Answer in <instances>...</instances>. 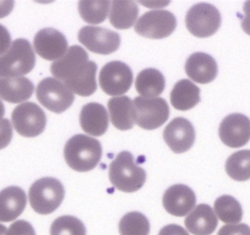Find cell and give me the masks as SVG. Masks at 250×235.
<instances>
[{
	"instance_id": "cell-11",
	"label": "cell",
	"mask_w": 250,
	"mask_h": 235,
	"mask_svg": "<svg viewBox=\"0 0 250 235\" xmlns=\"http://www.w3.org/2000/svg\"><path fill=\"white\" fill-rule=\"evenodd\" d=\"M133 71L123 61H109L100 71V86L102 91L113 97H120L133 85Z\"/></svg>"
},
{
	"instance_id": "cell-34",
	"label": "cell",
	"mask_w": 250,
	"mask_h": 235,
	"mask_svg": "<svg viewBox=\"0 0 250 235\" xmlns=\"http://www.w3.org/2000/svg\"><path fill=\"white\" fill-rule=\"evenodd\" d=\"M11 43L13 42H11V36L9 31L3 25H0V55L5 54L8 52Z\"/></svg>"
},
{
	"instance_id": "cell-37",
	"label": "cell",
	"mask_w": 250,
	"mask_h": 235,
	"mask_svg": "<svg viewBox=\"0 0 250 235\" xmlns=\"http://www.w3.org/2000/svg\"><path fill=\"white\" fill-rule=\"evenodd\" d=\"M14 3L13 0H5V1H0V19L5 18L9 14L11 13V10L14 9Z\"/></svg>"
},
{
	"instance_id": "cell-20",
	"label": "cell",
	"mask_w": 250,
	"mask_h": 235,
	"mask_svg": "<svg viewBox=\"0 0 250 235\" xmlns=\"http://www.w3.org/2000/svg\"><path fill=\"white\" fill-rule=\"evenodd\" d=\"M108 113L113 126L118 130H130L135 124L134 100L128 96L110 98L108 100Z\"/></svg>"
},
{
	"instance_id": "cell-1",
	"label": "cell",
	"mask_w": 250,
	"mask_h": 235,
	"mask_svg": "<svg viewBox=\"0 0 250 235\" xmlns=\"http://www.w3.org/2000/svg\"><path fill=\"white\" fill-rule=\"evenodd\" d=\"M53 78L62 81L74 95L92 96L97 90V64L88 60L86 49L80 45L69 48L66 54L50 65Z\"/></svg>"
},
{
	"instance_id": "cell-40",
	"label": "cell",
	"mask_w": 250,
	"mask_h": 235,
	"mask_svg": "<svg viewBox=\"0 0 250 235\" xmlns=\"http://www.w3.org/2000/svg\"><path fill=\"white\" fill-rule=\"evenodd\" d=\"M6 233H8V229H6L5 225L0 224V235H6Z\"/></svg>"
},
{
	"instance_id": "cell-9",
	"label": "cell",
	"mask_w": 250,
	"mask_h": 235,
	"mask_svg": "<svg viewBox=\"0 0 250 235\" xmlns=\"http://www.w3.org/2000/svg\"><path fill=\"white\" fill-rule=\"evenodd\" d=\"M177 19L163 9H155L144 14L135 23V32L145 38L163 39L174 32Z\"/></svg>"
},
{
	"instance_id": "cell-7",
	"label": "cell",
	"mask_w": 250,
	"mask_h": 235,
	"mask_svg": "<svg viewBox=\"0 0 250 235\" xmlns=\"http://www.w3.org/2000/svg\"><path fill=\"white\" fill-rule=\"evenodd\" d=\"M188 31L199 38L211 37L221 26V14L217 8L208 3L191 6L185 16Z\"/></svg>"
},
{
	"instance_id": "cell-13",
	"label": "cell",
	"mask_w": 250,
	"mask_h": 235,
	"mask_svg": "<svg viewBox=\"0 0 250 235\" xmlns=\"http://www.w3.org/2000/svg\"><path fill=\"white\" fill-rule=\"evenodd\" d=\"M33 50L45 60L57 61L69 50L65 36L54 28H43L33 39Z\"/></svg>"
},
{
	"instance_id": "cell-28",
	"label": "cell",
	"mask_w": 250,
	"mask_h": 235,
	"mask_svg": "<svg viewBox=\"0 0 250 235\" xmlns=\"http://www.w3.org/2000/svg\"><path fill=\"white\" fill-rule=\"evenodd\" d=\"M110 9V1L100 0V1H88L81 0L79 1V14L83 21L91 25L102 23L107 19Z\"/></svg>"
},
{
	"instance_id": "cell-4",
	"label": "cell",
	"mask_w": 250,
	"mask_h": 235,
	"mask_svg": "<svg viewBox=\"0 0 250 235\" xmlns=\"http://www.w3.org/2000/svg\"><path fill=\"white\" fill-rule=\"evenodd\" d=\"M36 65L35 50L25 38L11 43L5 54L0 55V78H22Z\"/></svg>"
},
{
	"instance_id": "cell-17",
	"label": "cell",
	"mask_w": 250,
	"mask_h": 235,
	"mask_svg": "<svg viewBox=\"0 0 250 235\" xmlns=\"http://www.w3.org/2000/svg\"><path fill=\"white\" fill-rule=\"evenodd\" d=\"M185 73L194 82L210 83L217 76V63L206 53H194L185 63Z\"/></svg>"
},
{
	"instance_id": "cell-30",
	"label": "cell",
	"mask_w": 250,
	"mask_h": 235,
	"mask_svg": "<svg viewBox=\"0 0 250 235\" xmlns=\"http://www.w3.org/2000/svg\"><path fill=\"white\" fill-rule=\"evenodd\" d=\"M50 235H86V228L73 215H62L50 225Z\"/></svg>"
},
{
	"instance_id": "cell-8",
	"label": "cell",
	"mask_w": 250,
	"mask_h": 235,
	"mask_svg": "<svg viewBox=\"0 0 250 235\" xmlns=\"http://www.w3.org/2000/svg\"><path fill=\"white\" fill-rule=\"evenodd\" d=\"M11 120L14 129L23 137H36L41 135L47 125V117L43 109L32 102L19 104L14 109Z\"/></svg>"
},
{
	"instance_id": "cell-23",
	"label": "cell",
	"mask_w": 250,
	"mask_h": 235,
	"mask_svg": "<svg viewBox=\"0 0 250 235\" xmlns=\"http://www.w3.org/2000/svg\"><path fill=\"white\" fill-rule=\"evenodd\" d=\"M139 8L135 1L114 0L110 3L109 21L117 30H128L138 22Z\"/></svg>"
},
{
	"instance_id": "cell-3",
	"label": "cell",
	"mask_w": 250,
	"mask_h": 235,
	"mask_svg": "<svg viewBox=\"0 0 250 235\" xmlns=\"http://www.w3.org/2000/svg\"><path fill=\"white\" fill-rule=\"evenodd\" d=\"M108 175L113 186L123 193H135L146 181V172L128 151L120 152L112 160Z\"/></svg>"
},
{
	"instance_id": "cell-32",
	"label": "cell",
	"mask_w": 250,
	"mask_h": 235,
	"mask_svg": "<svg viewBox=\"0 0 250 235\" xmlns=\"http://www.w3.org/2000/svg\"><path fill=\"white\" fill-rule=\"evenodd\" d=\"M13 138V126H11L10 120L3 119L0 123V150L8 147L9 143Z\"/></svg>"
},
{
	"instance_id": "cell-31",
	"label": "cell",
	"mask_w": 250,
	"mask_h": 235,
	"mask_svg": "<svg viewBox=\"0 0 250 235\" xmlns=\"http://www.w3.org/2000/svg\"><path fill=\"white\" fill-rule=\"evenodd\" d=\"M6 235H36V232L26 220H16L10 225Z\"/></svg>"
},
{
	"instance_id": "cell-39",
	"label": "cell",
	"mask_w": 250,
	"mask_h": 235,
	"mask_svg": "<svg viewBox=\"0 0 250 235\" xmlns=\"http://www.w3.org/2000/svg\"><path fill=\"white\" fill-rule=\"evenodd\" d=\"M4 114H5V107H4V104H3V102H1V99H0V123L3 121Z\"/></svg>"
},
{
	"instance_id": "cell-36",
	"label": "cell",
	"mask_w": 250,
	"mask_h": 235,
	"mask_svg": "<svg viewBox=\"0 0 250 235\" xmlns=\"http://www.w3.org/2000/svg\"><path fill=\"white\" fill-rule=\"evenodd\" d=\"M244 16L242 19V28L247 35L250 36V1H245L243 5Z\"/></svg>"
},
{
	"instance_id": "cell-38",
	"label": "cell",
	"mask_w": 250,
	"mask_h": 235,
	"mask_svg": "<svg viewBox=\"0 0 250 235\" xmlns=\"http://www.w3.org/2000/svg\"><path fill=\"white\" fill-rule=\"evenodd\" d=\"M140 4H143V5L145 6H150V8H156L157 6L158 9H160V6H166L168 5L169 3H160V4H150V3H145V1H140Z\"/></svg>"
},
{
	"instance_id": "cell-15",
	"label": "cell",
	"mask_w": 250,
	"mask_h": 235,
	"mask_svg": "<svg viewBox=\"0 0 250 235\" xmlns=\"http://www.w3.org/2000/svg\"><path fill=\"white\" fill-rule=\"evenodd\" d=\"M163 138L173 152L184 153L190 150L195 142V130L188 119L174 118L165 128Z\"/></svg>"
},
{
	"instance_id": "cell-19",
	"label": "cell",
	"mask_w": 250,
	"mask_h": 235,
	"mask_svg": "<svg viewBox=\"0 0 250 235\" xmlns=\"http://www.w3.org/2000/svg\"><path fill=\"white\" fill-rule=\"evenodd\" d=\"M27 205L26 193L19 186H8L0 191V222H11L22 215Z\"/></svg>"
},
{
	"instance_id": "cell-12",
	"label": "cell",
	"mask_w": 250,
	"mask_h": 235,
	"mask_svg": "<svg viewBox=\"0 0 250 235\" xmlns=\"http://www.w3.org/2000/svg\"><path fill=\"white\" fill-rule=\"evenodd\" d=\"M79 42L93 53L112 54L119 49L120 36L115 31L97 26H85L79 31Z\"/></svg>"
},
{
	"instance_id": "cell-21",
	"label": "cell",
	"mask_w": 250,
	"mask_h": 235,
	"mask_svg": "<svg viewBox=\"0 0 250 235\" xmlns=\"http://www.w3.org/2000/svg\"><path fill=\"white\" fill-rule=\"evenodd\" d=\"M218 219L208 205L195 206L185 218V228L194 235H211L217 228Z\"/></svg>"
},
{
	"instance_id": "cell-10",
	"label": "cell",
	"mask_w": 250,
	"mask_h": 235,
	"mask_svg": "<svg viewBox=\"0 0 250 235\" xmlns=\"http://www.w3.org/2000/svg\"><path fill=\"white\" fill-rule=\"evenodd\" d=\"M135 123L145 130L161 128L169 118V107L163 98L136 97L134 100Z\"/></svg>"
},
{
	"instance_id": "cell-18",
	"label": "cell",
	"mask_w": 250,
	"mask_h": 235,
	"mask_svg": "<svg viewBox=\"0 0 250 235\" xmlns=\"http://www.w3.org/2000/svg\"><path fill=\"white\" fill-rule=\"evenodd\" d=\"M108 123L109 117L107 109L100 103H87L81 109L80 125L87 135L95 137L104 135L108 129Z\"/></svg>"
},
{
	"instance_id": "cell-14",
	"label": "cell",
	"mask_w": 250,
	"mask_h": 235,
	"mask_svg": "<svg viewBox=\"0 0 250 235\" xmlns=\"http://www.w3.org/2000/svg\"><path fill=\"white\" fill-rule=\"evenodd\" d=\"M220 138L226 146L232 148L243 147L250 140V120L245 115L234 113L221 121Z\"/></svg>"
},
{
	"instance_id": "cell-26",
	"label": "cell",
	"mask_w": 250,
	"mask_h": 235,
	"mask_svg": "<svg viewBox=\"0 0 250 235\" xmlns=\"http://www.w3.org/2000/svg\"><path fill=\"white\" fill-rule=\"evenodd\" d=\"M213 212L226 224H239L243 218L240 203L233 196L223 195L215 201Z\"/></svg>"
},
{
	"instance_id": "cell-35",
	"label": "cell",
	"mask_w": 250,
	"mask_h": 235,
	"mask_svg": "<svg viewBox=\"0 0 250 235\" xmlns=\"http://www.w3.org/2000/svg\"><path fill=\"white\" fill-rule=\"evenodd\" d=\"M158 235H189V233L178 224H168L161 229Z\"/></svg>"
},
{
	"instance_id": "cell-33",
	"label": "cell",
	"mask_w": 250,
	"mask_h": 235,
	"mask_svg": "<svg viewBox=\"0 0 250 235\" xmlns=\"http://www.w3.org/2000/svg\"><path fill=\"white\" fill-rule=\"evenodd\" d=\"M217 235H250V227L248 224H227L218 230Z\"/></svg>"
},
{
	"instance_id": "cell-6",
	"label": "cell",
	"mask_w": 250,
	"mask_h": 235,
	"mask_svg": "<svg viewBox=\"0 0 250 235\" xmlns=\"http://www.w3.org/2000/svg\"><path fill=\"white\" fill-rule=\"evenodd\" d=\"M36 96L43 107L57 114L68 110L75 99L74 93L54 78H43L36 88Z\"/></svg>"
},
{
	"instance_id": "cell-22",
	"label": "cell",
	"mask_w": 250,
	"mask_h": 235,
	"mask_svg": "<svg viewBox=\"0 0 250 235\" xmlns=\"http://www.w3.org/2000/svg\"><path fill=\"white\" fill-rule=\"evenodd\" d=\"M35 86L26 78H0V99L9 103H25L31 98Z\"/></svg>"
},
{
	"instance_id": "cell-29",
	"label": "cell",
	"mask_w": 250,
	"mask_h": 235,
	"mask_svg": "<svg viewBox=\"0 0 250 235\" xmlns=\"http://www.w3.org/2000/svg\"><path fill=\"white\" fill-rule=\"evenodd\" d=\"M120 235H148L150 222L140 212L126 213L119 222Z\"/></svg>"
},
{
	"instance_id": "cell-24",
	"label": "cell",
	"mask_w": 250,
	"mask_h": 235,
	"mask_svg": "<svg viewBox=\"0 0 250 235\" xmlns=\"http://www.w3.org/2000/svg\"><path fill=\"white\" fill-rule=\"evenodd\" d=\"M200 102V88L190 80H180L170 92V103L178 110H189Z\"/></svg>"
},
{
	"instance_id": "cell-27",
	"label": "cell",
	"mask_w": 250,
	"mask_h": 235,
	"mask_svg": "<svg viewBox=\"0 0 250 235\" xmlns=\"http://www.w3.org/2000/svg\"><path fill=\"white\" fill-rule=\"evenodd\" d=\"M226 172L228 176L237 181L250 179V150L238 151L228 157L226 162Z\"/></svg>"
},
{
	"instance_id": "cell-5",
	"label": "cell",
	"mask_w": 250,
	"mask_h": 235,
	"mask_svg": "<svg viewBox=\"0 0 250 235\" xmlns=\"http://www.w3.org/2000/svg\"><path fill=\"white\" fill-rule=\"evenodd\" d=\"M64 186L55 178H42L35 181L28 191L30 205L40 215H50L64 200Z\"/></svg>"
},
{
	"instance_id": "cell-16",
	"label": "cell",
	"mask_w": 250,
	"mask_h": 235,
	"mask_svg": "<svg viewBox=\"0 0 250 235\" xmlns=\"http://www.w3.org/2000/svg\"><path fill=\"white\" fill-rule=\"evenodd\" d=\"M196 196L189 186L177 184L165 191L163 207L169 215L175 217L188 215L195 208Z\"/></svg>"
},
{
	"instance_id": "cell-2",
	"label": "cell",
	"mask_w": 250,
	"mask_h": 235,
	"mask_svg": "<svg viewBox=\"0 0 250 235\" xmlns=\"http://www.w3.org/2000/svg\"><path fill=\"white\" fill-rule=\"evenodd\" d=\"M64 158L71 169L81 173L90 172L100 164L102 146L97 138L81 134L75 135L65 143Z\"/></svg>"
},
{
	"instance_id": "cell-25",
	"label": "cell",
	"mask_w": 250,
	"mask_h": 235,
	"mask_svg": "<svg viewBox=\"0 0 250 235\" xmlns=\"http://www.w3.org/2000/svg\"><path fill=\"white\" fill-rule=\"evenodd\" d=\"M165 76L157 69H145L136 76L135 88L140 97L157 98L165 91Z\"/></svg>"
}]
</instances>
